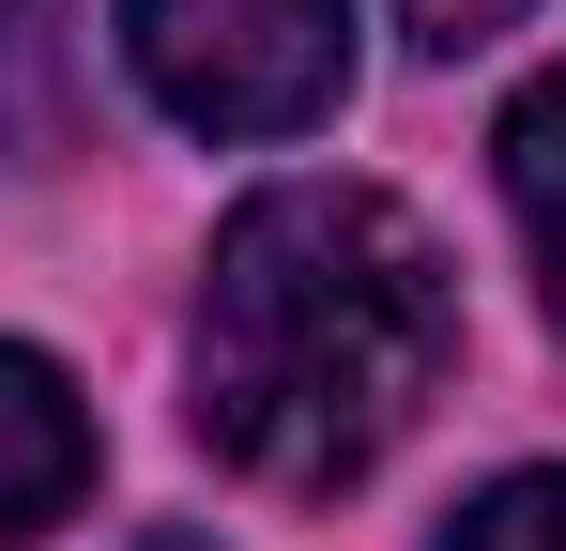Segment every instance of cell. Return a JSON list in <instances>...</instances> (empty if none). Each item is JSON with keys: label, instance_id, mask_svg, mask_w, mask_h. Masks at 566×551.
<instances>
[{"label": "cell", "instance_id": "obj_4", "mask_svg": "<svg viewBox=\"0 0 566 551\" xmlns=\"http://www.w3.org/2000/svg\"><path fill=\"white\" fill-rule=\"evenodd\" d=\"M505 199H521V246H536V291L566 322V62L521 107H505Z\"/></svg>", "mask_w": 566, "mask_h": 551}, {"label": "cell", "instance_id": "obj_6", "mask_svg": "<svg viewBox=\"0 0 566 551\" xmlns=\"http://www.w3.org/2000/svg\"><path fill=\"white\" fill-rule=\"evenodd\" d=\"M444 551H566V475H505V490H474Z\"/></svg>", "mask_w": 566, "mask_h": 551}, {"label": "cell", "instance_id": "obj_2", "mask_svg": "<svg viewBox=\"0 0 566 551\" xmlns=\"http://www.w3.org/2000/svg\"><path fill=\"white\" fill-rule=\"evenodd\" d=\"M123 62L199 138H306L353 92V0H123Z\"/></svg>", "mask_w": 566, "mask_h": 551}, {"label": "cell", "instance_id": "obj_5", "mask_svg": "<svg viewBox=\"0 0 566 551\" xmlns=\"http://www.w3.org/2000/svg\"><path fill=\"white\" fill-rule=\"evenodd\" d=\"M0 138L31 169L62 154V0H0Z\"/></svg>", "mask_w": 566, "mask_h": 551}, {"label": "cell", "instance_id": "obj_1", "mask_svg": "<svg viewBox=\"0 0 566 551\" xmlns=\"http://www.w3.org/2000/svg\"><path fill=\"white\" fill-rule=\"evenodd\" d=\"M460 353V276L382 184H261L199 276V445L261 490H353Z\"/></svg>", "mask_w": 566, "mask_h": 551}, {"label": "cell", "instance_id": "obj_7", "mask_svg": "<svg viewBox=\"0 0 566 551\" xmlns=\"http://www.w3.org/2000/svg\"><path fill=\"white\" fill-rule=\"evenodd\" d=\"M505 15H521V0H398V31H413V46H444V62H460V46H490Z\"/></svg>", "mask_w": 566, "mask_h": 551}, {"label": "cell", "instance_id": "obj_3", "mask_svg": "<svg viewBox=\"0 0 566 551\" xmlns=\"http://www.w3.org/2000/svg\"><path fill=\"white\" fill-rule=\"evenodd\" d=\"M77 490H93V414H77V383L0 337V551L46 537Z\"/></svg>", "mask_w": 566, "mask_h": 551}]
</instances>
